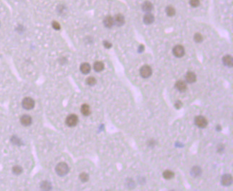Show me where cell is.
<instances>
[{"label": "cell", "mask_w": 233, "mask_h": 191, "mask_svg": "<svg viewBox=\"0 0 233 191\" xmlns=\"http://www.w3.org/2000/svg\"><path fill=\"white\" fill-rule=\"evenodd\" d=\"M55 172L60 176H65L69 172V167L65 162H60L55 168Z\"/></svg>", "instance_id": "1"}, {"label": "cell", "mask_w": 233, "mask_h": 191, "mask_svg": "<svg viewBox=\"0 0 233 191\" xmlns=\"http://www.w3.org/2000/svg\"><path fill=\"white\" fill-rule=\"evenodd\" d=\"M195 124L196 126L199 128H205L207 126V120L202 115H198L195 117Z\"/></svg>", "instance_id": "2"}, {"label": "cell", "mask_w": 233, "mask_h": 191, "mask_svg": "<svg viewBox=\"0 0 233 191\" xmlns=\"http://www.w3.org/2000/svg\"><path fill=\"white\" fill-rule=\"evenodd\" d=\"M77 122H78V117L76 115L71 114L67 117L66 120H65V123L68 125V127H75L77 125Z\"/></svg>", "instance_id": "3"}, {"label": "cell", "mask_w": 233, "mask_h": 191, "mask_svg": "<svg viewBox=\"0 0 233 191\" xmlns=\"http://www.w3.org/2000/svg\"><path fill=\"white\" fill-rule=\"evenodd\" d=\"M140 74L143 78H149L152 74L151 68L149 65H143L140 69Z\"/></svg>", "instance_id": "4"}, {"label": "cell", "mask_w": 233, "mask_h": 191, "mask_svg": "<svg viewBox=\"0 0 233 191\" xmlns=\"http://www.w3.org/2000/svg\"><path fill=\"white\" fill-rule=\"evenodd\" d=\"M22 104L23 108H25V110H32L35 107V101L30 98H25L22 100Z\"/></svg>", "instance_id": "5"}, {"label": "cell", "mask_w": 233, "mask_h": 191, "mask_svg": "<svg viewBox=\"0 0 233 191\" xmlns=\"http://www.w3.org/2000/svg\"><path fill=\"white\" fill-rule=\"evenodd\" d=\"M173 55L176 57H182L185 54V50L183 46L182 45H176L175 47L173 48L172 50Z\"/></svg>", "instance_id": "6"}, {"label": "cell", "mask_w": 233, "mask_h": 191, "mask_svg": "<svg viewBox=\"0 0 233 191\" xmlns=\"http://www.w3.org/2000/svg\"><path fill=\"white\" fill-rule=\"evenodd\" d=\"M221 183L224 186H230L232 183V177L230 174H225L222 176Z\"/></svg>", "instance_id": "7"}, {"label": "cell", "mask_w": 233, "mask_h": 191, "mask_svg": "<svg viewBox=\"0 0 233 191\" xmlns=\"http://www.w3.org/2000/svg\"><path fill=\"white\" fill-rule=\"evenodd\" d=\"M175 88L180 92H184L187 89L186 83L183 80H179L175 83Z\"/></svg>", "instance_id": "8"}, {"label": "cell", "mask_w": 233, "mask_h": 191, "mask_svg": "<svg viewBox=\"0 0 233 191\" xmlns=\"http://www.w3.org/2000/svg\"><path fill=\"white\" fill-rule=\"evenodd\" d=\"M185 80L189 84H192V83H195L197 80V76L195 73L193 72H188L185 75Z\"/></svg>", "instance_id": "9"}, {"label": "cell", "mask_w": 233, "mask_h": 191, "mask_svg": "<svg viewBox=\"0 0 233 191\" xmlns=\"http://www.w3.org/2000/svg\"><path fill=\"white\" fill-rule=\"evenodd\" d=\"M113 19H114L115 25H116L119 27L123 26L125 23V18L121 14H116L114 18H113Z\"/></svg>", "instance_id": "10"}, {"label": "cell", "mask_w": 233, "mask_h": 191, "mask_svg": "<svg viewBox=\"0 0 233 191\" xmlns=\"http://www.w3.org/2000/svg\"><path fill=\"white\" fill-rule=\"evenodd\" d=\"M223 64L228 68H232L233 65V59L230 55H225L222 59Z\"/></svg>", "instance_id": "11"}, {"label": "cell", "mask_w": 233, "mask_h": 191, "mask_svg": "<svg viewBox=\"0 0 233 191\" xmlns=\"http://www.w3.org/2000/svg\"><path fill=\"white\" fill-rule=\"evenodd\" d=\"M20 122L22 123V125H24V126H29L32 124V118H31V117L29 115H23L21 117Z\"/></svg>", "instance_id": "12"}, {"label": "cell", "mask_w": 233, "mask_h": 191, "mask_svg": "<svg viewBox=\"0 0 233 191\" xmlns=\"http://www.w3.org/2000/svg\"><path fill=\"white\" fill-rule=\"evenodd\" d=\"M103 24L104 25H105L106 27L111 28L112 27L115 25L114 19H113V18L111 16H107V17H105V19H104Z\"/></svg>", "instance_id": "13"}, {"label": "cell", "mask_w": 233, "mask_h": 191, "mask_svg": "<svg viewBox=\"0 0 233 191\" xmlns=\"http://www.w3.org/2000/svg\"><path fill=\"white\" fill-rule=\"evenodd\" d=\"M154 22V16L152 14H151L150 12L147 13L146 14H145V16L143 17V22H144L146 25H151L153 22Z\"/></svg>", "instance_id": "14"}, {"label": "cell", "mask_w": 233, "mask_h": 191, "mask_svg": "<svg viewBox=\"0 0 233 191\" xmlns=\"http://www.w3.org/2000/svg\"><path fill=\"white\" fill-rule=\"evenodd\" d=\"M80 70L83 74H88L90 72L91 67L88 63H87V62H84V63L81 64V65H80Z\"/></svg>", "instance_id": "15"}, {"label": "cell", "mask_w": 233, "mask_h": 191, "mask_svg": "<svg viewBox=\"0 0 233 191\" xmlns=\"http://www.w3.org/2000/svg\"><path fill=\"white\" fill-rule=\"evenodd\" d=\"M80 111H81V113L84 116H88L90 115V113H91L90 106L87 104H83V105L81 106Z\"/></svg>", "instance_id": "16"}, {"label": "cell", "mask_w": 233, "mask_h": 191, "mask_svg": "<svg viewBox=\"0 0 233 191\" xmlns=\"http://www.w3.org/2000/svg\"><path fill=\"white\" fill-rule=\"evenodd\" d=\"M191 175L194 177H199L201 175V169L199 166H194L191 170Z\"/></svg>", "instance_id": "17"}, {"label": "cell", "mask_w": 233, "mask_h": 191, "mask_svg": "<svg viewBox=\"0 0 233 191\" xmlns=\"http://www.w3.org/2000/svg\"><path fill=\"white\" fill-rule=\"evenodd\" d=\"M153 10V4L150 1H145L142 4V10L146 12H150Z\"/></svg>", "instance_id": "18"}, {"label": "cell", "mask_w": 233, "mask_h": 191, "mask_svg": "<svg viewBox=\"0 0 233 191\" xmlns=\"http://www.w3.org/2000/svg\"><path fill=\"white\" fill-rule=\"evenodd\" d=\"M163 177L166 180H171L174 177V173L169 170H167L163 173Z\"/></svg>", "instance_id": "19"}, {"label": "cell", "mask_w": 233, "mask_h": 191, "mask_svg": "<svg viewBox=\"0 0 233 191\" xmlns=\"http://www.w3.org/2000/svg\"><path fill=\"white\" fill-rule=\"evenodd\" d=\"M93 68L95 72H101L104 69V64L102 62H99V61H98V62H95V63H94Z\"/></svg>", "instance_id": "20"}, {"label": "cell", "mask_w": 233, "mask_h": 191, "mask_svg": "<svg viewBox=\"0 0 233 191\" xmlns=\"http://www.w3.org/2000/svg\"><path fill=\"white\" fill-rule=\"evenodd\" d=\"M166 12H167V14L168 16H169V17H173V16L175 14L176 10L173 7L169 6V7H167V8H166Z\"/></svg>", "instance_id": "21"}, {"label": "cell", "mask_w": 233, "mask_h": 191, "mask_svg": "<svg viewBox=\"0 0 233 191\" xmlns=\"http://www.w3.org/2000/svg\"><path fill=\"white\" fill-rule=\"evenodd\" d=\"M96 79L93 77H89L86 79V84L89 86H93L96 84Z\"/></svg>", "instance_id": "22"}, {"label": "cell", "mask_w": 233, "mask_h": 191, "mask_svg": "<svg viewBox=\"0 0 233 191\" xmlns=\"http://www.w3.org/2000/svg\"><path fill=\"white\" fill-rule=\"evenodd\" d=\"M79 178H80V180H81L83 183H86V182H87L88 180H89V176L86 173H82L79 175Z\"/></svg>", "instance_id": "23"}, {"label": "cell", "mask_w": 233, "mask_h": 191, "mask_svg": "<svg viewBox=\"0 0 233 191\" xmlns=\"http://www.w3.org/2000/svg\"><path fill=\"white\" fill-rule=\"evenodd\" d=\"M194 40L197 43H200L203 41V37L200 33H196L194 36Z\"/></svg>", "instance_id": "24"}, {"label": "cell", "mask_w": 233, "mask_h": 191, "mask_svg": "<svg viewBox=\"0 0 233 191\" xmlns=\"http://www.w3.org/2000/svg\"><path fill=\"white\" fill-rule=\"evenodd\" d=\"M41 188L45 190H49L51 189V185L48 182H43L41 185Z\"/></svg>", "instance_id": "25"}, {"label": "cell", "mask_w": 233, "mask_h": 191, "mask_svg": "<svg viewBox=\"0 0 233 191\" xmlns=\"http://www.w3.org/2000/svg\"><path fill=\"white\" fill-rule=\"evenodd\" d=\"M12 172H13V173L15 174V175H19V174L22 173V168H21L20 166H18V165H17V166H14V167H13V168H12Z\"/></svg>", "instance_id": "26"}, {"label": "cell", "mask_w": 233, "mask_h": 191, "mask_svg": "<svg viewBox=\"0 0 233 191\" xmlns=\"http://www.w3.org/2000/svg\"><path fill=\"white\" fill-rule=\"evenodd\" d=\"M200 4L199 0H190V4L192 7H197Z\"/></svg>", "instance_id": "27"}, {"label": "cell", "mask_w": 233, "mask_h": 191, "mask_svg": "<svg viewBox=\"0 0 233 191\" xmlns=\"http://www.w3.org/2000/svg\"><path fill=\"white\" fill-rule=\"evenodd\" d=\"M52 25H53V27L54 29H56V30H60V24L58 23V22L54 21V22H53Z\"/></svg>", "instance_id": "28"}, {"label": "cell", "mask_w": 233, "mask_h": 191, "mask_svg": "<svg viewBox=\"0 0 233 191\" xmlns=\"http://www.w3.org/2000/svg\"><path fill=\"white\" fill-rule=\"evenodd\" d=\"M103 46L106 47V48L109 49V48H110V47H112V44L110 42H109L108 41H106V40H105V41L103 42Z\"/></svg>", "instance_id": "29"}, {"label": "cell", "mask_w": 233, "mask_h": 191, "mask_svg": "<svg viewBox=\"0 0 233 191\" xmlns=\"http://www.w3.org/2000/svg\"><path fill=\"white\" fill-rule=\"evenodd\" d=\"M182 103L180 102V101H178V102H176V103H175V107H176V108L179 109V108H180V107H182Z\"/></svg>", "instance_id": "30"}]
</instances>
